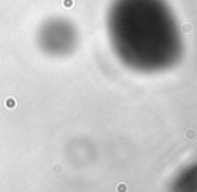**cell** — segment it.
<instances>
[{
	"instance_id": "1",
	"label": "cell",
	"mask_w": 197,
	"mask_h": 192,
	"mask_svg": "<svg viewBox=\"0 0 197 192\" xmlns=\"http://www.w3.org/2000/svg\"><path fill=\"white\" fill-rule=\"evenodd\" d=\"M105 22L114 55L133 70H166L184 54L181 28L166 0H111Z\"/></svg>"
},
{
	"instance_id": "2",
	"label": "cell",
	"mask_w": 197,
	"mask_h": 192,
	"mask_svg": "<svg viewBox=\"0 0 197 192\" xmlns=\"http://www.w3.org/2000/svg\"><path fill=\"white\" fill-rule=\"evenodd\" d=\"M36 43L43 54L48 57H67L78 46V31L70 20L52 16L39 26Z\"/></svg>"
}]
</instances>
